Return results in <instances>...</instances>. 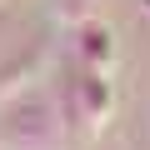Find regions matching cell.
<instances>
[{"label":"cell","mask_w":150,"mask_h":150,"mask_svg":"<svg viewBox=\"0 0 150 150\" xmlns=\"http://www.w3.org/2000/svg\"><path fill=\"white\" fill-rule=\"evenodd\" d=\"M75 55H80V70L110 75V65H115V35H110V25L80 20V25H75Z\"/></svg>","instance_id":"obj_3"},{"label":"cell","mask_w":150,"mask_h":150,"mask_svg":"<svg viewBox=\"0 0 150 150\" xmlns=\"http://www.w3.org/2000/svg\"><path fill=\"white\" fill-rule=\"evenodd\" d=\"M110 105H115V85H110V75H100V70H80V75H75V100H60L65 120L90 125V130H105Z\"/></svg>","instance_id":"obj_2"},{"label":"cell","mask_w":150,"mask_h":150,"mask_svg":"<svg viewBox=\"0 0 150 150\" xmlns=\"http://www.w3.org/2000/svg\"><path fill=\"white\" fill-rule=\"evenodd\" d=\"M65 140V110L50 100L40 85H25L5 105V125H0V150H60Z\"/></svg>","instance_id":"obj_1"}]
</instances>
